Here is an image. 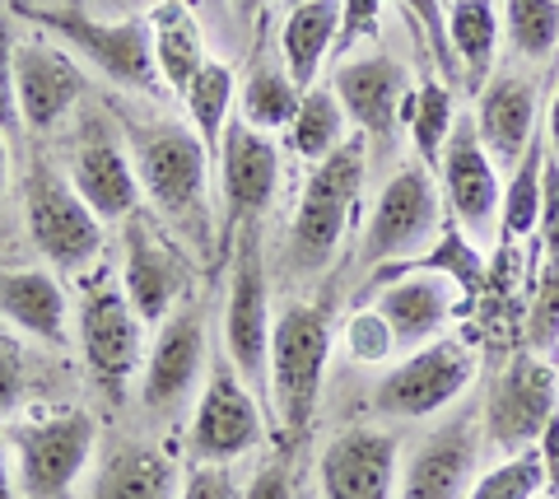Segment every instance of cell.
Here are the masks:
<instances>
[{"label": "cell", "mask_w": 559, "mask_h": 499, "mask_svg": "<svg viewBox=\"0 0 559 499\" xmlns=\"http://www.w3.org/2000/svg\"><path fill=\"white\" fill-rule=\"evenodd\" d=\"M121 141L131 145L140 192L150 197L154 219L187 243L210 248V164L215 154L191 122L173 117H121Z\"/></svg>", "instance_id": "6da1fadb"}, {"label": "cell", "mask_w": 559, "mask_h": 499, "mask_svg": "<svg viewBox=\"0 0 559 499\" xmlns=\"http://www.w3.org/2000/svg\"><path fill=\"white\" fill-rule=\"evenodd\" d=\"M364 168H369V141L349 135L331 159H322L308 174L304 197L289 219V257L304 275H318L322 266H331V257L341 252L349 219L359 211Z\"/></svg>", "instance_id": "7a4b0ae2"}, {"label": "cell", "mask_w": 559, "mask_h": 499, "mask_svg": "<svg viewBox=\"0 0 559 499\" xmlns=\"http://www.w3.org/2000/svg\"><path fill=\"white\" fill-rule=\"evenodd\" d=\"M326 359H331L326 308L304 299L280 308L271 332V416L285 425L289 439L308 435L312 416H318Z\"/></svg>", "instance_id": "3957f363"}, {"label": "cell", "mask_w": 559, "mask_h": 499, "mask_svg": "<svg viewBox=\"0 0 559 499\" xmlns=\"http://www.w3.org/2000/svg\"><path fill=\"white\" fill-rule=\"evenodd\" d=\"M28 20L43 33H51L66 51H80L84 61L98 66L121 90L145 94V98L168 94L159 61H154L150 20H140V14L103 20V14H84V10H28Z\"/></svg>", "instance_id": "277c9868"}, {"label": "cell", "mask_w": 559, "mask_h": 499, "mask_svg": "<svg viewBox=\"0 0 559 499\" xmlns=\"http://www.w3.org/2000/svg\"><path fill=\"white\" fill-rule=\"evenodd\" d=\"M234 243V266H229V295H224V355L238 369L261 406L271 411V285H266V262H261V234L257 225H242Z\"/></svg>", "instance_id": "5b68a950"}, {"label": "cell", "mask_w": 559, "mask_h": 499, "mask_svg": "<svg viewBox=\"0 0 559 499\" xmlns=\"http://www.w3.org/2000/svg\"><path fill=\"white\" fill-rule=\"evenodd\" d=\"M75 341L84 355V369L98 383L108 402L127 397L131 373L145 365V322L131 308L121 281H84L75 304Z\"/></svg>", "instance_id": "8992f818"}, {"label": "cell", "mask_w": 559, "mask_h": 499, "mask_svg": "<svg viewBox=\"0 0 559 499\" xmlns=\"http://www.w3.org/2000/svg\"><path fill=\"white\" fill-rule=\"evenodd\" d=\"M98 425L90 411H47L33 420H14L10 429V453L14 476H20L24 499H66L80 486L84 467H90Z\"/></svg>", "instance_id": "52a82bcc"}, {"label": "cell", "mask_w": 559, "mask_h": 499, "mask_svg": "<svg viewBox=\"0 0 559 499\" xmlns=\"http://www.w3.org/2000/svg\"><path fill=\"white\" fill-rule=\"evenodd\" d=\"M471 383H476V351L452 336H439L378 378L373 411L388 420H429L457 406Z\"/></svg>", "instance_id": "ba28073f"}, {"label": "cell", "mask_w": 559, "mask_h": 499, "mask_svg": "<svg viewBox=\"0 0 559 499\" xmlns=\"http://www.w3.org/2000/svg\"><path fill=\"white\" fill-rule=\"evenodd\" d=\"M555 411H559V369L532 351L513 355V365L499 373V383L480 402L485 449L499 458L532 453Z\"/></svg>", "instance_id": "9c48e42d"}, {"label": "cell", "mask_w": 559, "mask_h": 499, "mask_svg": "<svg viewBox=\"0 0 559 499\" xmlns=\"http://www.w3.org/2000/svg\"><path fill=\"white\" fill-rule=\"evenodd\" d=\"M261 435H266V406L257 392L242 383L238 369L229 365V355L210 359L205 388L197 397V416H191L187 453L201 467H224L242 453H252Z\"/></svg>", "instance_id": "30bf717a"}, {"label": "cell", "mask_w": 559, "mask_h": 499, "mask_svg": "<svg viewBox=\"0 0 559 499\" xmlns=\"http://www.w3.org/2000/svg\"><path fill=\"white\" fill-rule=\"evenodd\" d=\"M439 187H433L429 168H401L382 182V192L369 211V225H364V243H359V266H392V262H411L419 248L439 243Z\"/></svg>", "instance_id": "8fae6325"}, {"label": "cell", "mask_w": 559, "mask_h": 499, "mask_svg": "<svg viewBox=\"0 0 559 499\" xmlns=\"http://www.w3.org/2000/svg\"><path fill=\"white\" fill-rule=\"evenodd\" d=\"M331 90H336L345 117L359 127L364 141L392 150L396 131L411 122V103L419 84H411V71L401 57L373 51V57H345L331 75Z\"/></svg>", "instance_id": "7c38bea8"}, {"label": "cell", "mask_w": 559, "mask_h": 499, "mask_svg": "<svg viewBox=\"0 0 559 499\" xmlns=\"http://www.w3.org/2000/svg\"><path fill=\"white\" fill-rule=\"evenodd\" d=\"M24 215L33 243L57 271L90 266L103 248V219L80 201L70 178L51 174L43 164L24 178Z\"/></svg>", "instance_id": "4fadbf2b"}, {"label": "cell", "mask_w": 559, "mask_h": 499, "mask_svg": "<svg viewBox=\"0 0 559 499\" xmlns=\"http://www.w3.org/2000/svg\"><path fill=\"white\" fill-rule=\"evenodd\" d=\"M485 453L480 406H457L452 416L419 439L401 462L396 499H466L476 486V462Z\"/></svg>", "instance_id": "5bb4252c"}, {"label": "cell", "mask_w": 559, "mask_h": 499, "mask_svg": "<svg viewBox=\"0 0 559 499\" xmlns=\"http://www.w3.org/2000/svg\"><path fill=\"white\" fill-rule=\"evenodd\" d=\"M210 322L197 299L178 304L159 322V336L145 355V373H140V402L154 416H173L191 392L201 388V373H210Z\"/></svg>", "instance_id": "9a60e30c"}, {"label": "cell", "mask_w": 559, "mask_h": 499, "mask_svg": "<svg viewBox=\"0 0 559 499\" xmlns=\"http://www.w3.org/2000/svg\"><path fill=\"white\" fill-rule=\"evenodd\" d=\"M439 182H443V201L452 219L466 229V238L476 248L495 243L499 238V211H503V192H499V174L489 150L480 145V131L471 117H457L443 159H439Z\"/></svg>", "instance_id": "2e32d148"}, {"label": "cell", "mask_w": 559, "mask_h": 499, "mask_svg": "<svg viewBox=\"0 0 559 499\" xmlns=\"http://www.w3.org/2000/svg\"><path fill=\"white\" fill-rule=\"evenodd\" d=\"M66 178L98 219H131L140 211V197H145L131 164V150L121 145V127L103 122V117H90L84 131L75 135Z\"/></svg>", "instance_id": "e0dca14e"}, {"label": "cell", "mask_w": 559, "mask_h": 499, "mask_svg": "<svg viewBox=\"0 0 559 499\" xmlns=\"http://www.w3.org/2000/svg\"><path fill=\"white\" fill-rule=\"evenodd\" d=\"M121 289L145 326H159L187 295V262L178 243L159 229V219L131 215L121 238Z\"/></svg>", "instance_id": "ac0fdd59"}, {"label": "cell", "mask_w": 559, "mask_h": 499, "mask_svg": "<svg viewBox=\"0 0 559 499\" xmlns=\"http://www.w3.org/2000/svg\"><path fill=\"white\" fill-rule=\"evenodd\" d=\"M322 499H396L401 486V443L388 429L345 425L326 439L318 458Z\"/></svg>", "instance_id": "d6986e66"}, {"label": "cell", "mask_w": 559, "mask_h": 499, "mask_svg": "<svg viewBox=\"0 0 559 499\" xmlns=\"http://www.w3.org/2000/svg\"><path fill=\"white\" fill-rule=\"evenodd\" d=\"M215 164H219V192H224V225H229V238H234L242 225H257L271 211L275 187H280V150L266 131L248 127L234 112V122L224 127Z\"/></svg>", "instance_id": "ffe728a7"}, {"label": "cell", "mask_w": 559, "mask_h": 499, "mask_svg": "<svg viewBox=\"0 0 559 499\" xmlns=\"http://www.w3.org/2000/svg\"><path fill=\"white\" fill-rule=\"evenodd\" d=\"M14 94H20V117L28 131H57L84 98V75L70 51L43 33L14 47Z\"/></svg>", "instance_id": "44dd1931"}, {"label": "cell", "mask_w": 559, "mask_h": 499, "mask_svg": "<svg viewBox=\"0 0 559 499\" xmlns=\"http://www.w3.org/2000/svg\"><path fill=\"white\" fill-rule=\"evenodd\" d=\"M457 304H466L462 285L443 271H429V275H411V281L388 285L378 295L373 313L388 322L396 351H419L429 341H439L448 318L457 313Z\"/></svg>", "instance_id": "7402d4cb"}, {"label": "cell", "mask_w": 559, "mask_h": 499, "mask_svg": "<svg viewBox=\"0 0 559 499\" xmlns=\"http://www.w3.org/2000/svg\"><path fill=\"white\" fill-rule=\"evenodd\" d=\"M471 122H476L489 159L513 168L536 141V84L527 75H513V71L489 75V84L476 98V117H471Z\"/></svg>", "instance_id": "603a6c76"}, {"label": "cell", "mask_w": 559, "mask_h": 499, "mask_svg": "<svg viewBox=\"0 0 559 499\" xmlns=\"http://www.w3.org/2000/svg\"><path fill=\"white\" fill-rule=\"evenodd\" d=\"M182 472L164 449L140 439H117L103 449L84 486V499H182Z\"/></svg>", "instance_id": "cb8c5ba5"}, {"label": "cell", "mask_w": 559, "mask_h": 499, "mask_svg": "<svg viewBox=\"0 0 559 499\" xmlns=\"http://www.w3.org/2000/svg\"><path fill=\"white\" fill-rule=\"evenodd\" d=\"M70 308L66 289L57 285V275L43 266H20V271H0V322H10L14 332H24L47 346H61L70 336Z\"/></svg>", "instance_id": "d4e9b609"}, {"label": "cell", "mask_w": 559, "mask_h": 499, "mask_svg": "<svg viewBox=\"0 0 559 499\" xmlns=\"http://www.w3.org/2000/svg\"><path fill=\"white\" fill-rule=\"evenodd\" d=\"M150 38H154V61H159L164 90L187 94V84L205 71L210 47H205V24L191 14L182 0H159L150 10Z\"/></svg>", "instance_id": "484cf974"}, {"label": "cell", "mask_w": 559, "mask_h": 499, "mask_svg": "<svg viewBox=\"0 0 559 499\" xmlns=\"http://www.w3.org/2000/svg\"><path fill=\"white\" fill-rule=\"evenodd\" d=\"M341 43V0H304V5L285 10V28H280V57H285L289 75L299 90L318 84V71Z\"/></svg>", "instance_id": "4316f807"}, {"label": "cell", "mask_w": 559, "mask_h": 499, "mask_svg": "<svg viewBox=\"0 0 559 499\" xmlns=\"http://www.w3.org/2000/svg\"><path fill=\"white\" fill-rule=\"evenodd\" d=\"M308 90H299V80L289 75V66L285 57H271L266 47L257 51V61H252V71L248 80H242V90H238V117L248 127L257 131H289L294 122V112H299V103H304Z\"/></svg>", "instance_id": "83f0119b"}, {"label": "cell", "mask_w": 559, "mask_h": 499, "mask_svg": "<svg viewBox=\"0 0 559 499\" xmlns=\"http://www.w3.org/2000/svg\"><path fill=\"white\" fill-rule=\"evenodd\" d=\"M448 47H452V57H457L462 84L471 94H480L489 75H495V57H499L495 0H452L448 5Z\"/></svg>", "instance_id": "f1b7e54d"}, {"label": "cell", "mask_w": 559, "mask_h": 499, "mask_svg": "<svg viewBox=\"0 0 559 499\" xmlns=\"http://www.w3.org/2000/svg\"><path fill=\"white\" fill-rule=\"evenodd\" d=\"M349 141V117L341 108V98L331 84H312V90L304 94L299 112H294L289 122V145L299 159H308L312 168H318L322 159H331L341 145Z\"/></svg>", "instance_id": "f546056e"}, {"label": "cell", "mask_w": 559, "mask_h": 499, "mask_svg": "<svg viewBox=\"0 0 559 499\" xmlns=\"http://www.w3.org/2000/svg\"><path fill=\"white\" fill-rule=\"evenodd\" d=\"M234 98H238V84H234V71L224 61L210 57L205 61V71L187 84V122L191 131L205 141L210 154H219V141H224V127L234 122Z\"/></svg>", "instance_id": "4dcf8cb0"}, {"label": "cell", "mask_w": 559, "mask_h": 499, "mask_svg": "<svg viewBox=\"0 0 559 499\" xmlns=\"http://www.w3.org/2000/svg\"><path fill=\"white\" fill-rule=\"evenodd\" d=\"M540 182H546V141H532L503 187V211H499V238H527L540 229Z\"/></svg>", "instance_id": "1f68e13d"}, {"label": "cell", "mask_w": 559, "mask_h": 499, "mask_svg": "<svg viewBox=\"0 0 559 499\" xmlns=\"http://www.w3.org/2000/svg\"><path fill=\"white\" fill-rule=\"evenodd\" d=\"M503 28L522 61H546L559 47V0H503Z\"/></svg>", "instance_id": "d6a6232c"}, {"label": "cell", "mask_w": 559, "mask_h": 499, "mask_svg": "<svg viewBox=\"0 0 559 499\" xmlns=\"http://www.w3.org/2000/svg\"><path fill=\"white\" fill-rule=\"evenodd\" d=\"M452 127H457V112H452V90H448L443 80L419 84L415 103H411V122H406L411 141H415V150H419V159H425V164H439Z\"/></svg>", "instance_id": "836d02e7"}, {"label": "cell", "mask_w": 559, "mask_h": 499, "mask_svg": "<svg viewBox=\"0 0 559 499\" xmlns=\"http://www.w3.org/2000/svg\"><path fill=\"white\" fill-rule=\"evenodd\" d=\"M540 486H546V472H540V453L532 449V453L503 458L489 472H480L466 499H536Z\"/></svg>", "instance_id": "e575fe53"}, {"label": "cell", "mask_w": 559, "mask_h": 499, "mask_svg": "<svg viewBox=\"0 0 559 499\" xmlns=\"http://www.w3.org/2000/svg\"><path fill=\"white\" fill-rule=\"evenodd\" d=\"M396 5L419 24V33H425V47H429L433 66H439L443 84H457L462 71H457V57H452V47H448V10H443V0H396Z\"/></svg>", "instance_id": "d590c367"}, {"label": "cell", "mask_w": 559, "mask_h": 499, "mask_svg": "<svg viewBox=\"0 0 559 499\" xmlns=\"http://www.w3.org/2000/svg\"><path fill=\"white\" fill-rule=\"evenodd\" d=\"M540 252L546 271H559V164L546 150V182H540Z\"/></svg>", "instance_id": "8d00e7d4"}, {"label": "cell", "mask_w": 559, "mask_h": 499, "mask_svg": "<svg viewBox=\"0 0 559 499\" xmlns=\"http://www.w3.org/2000/svg\"><path fill=\"white\" fill-rule=\"evenodd\" d=\"M14 28L10 20H0V131L14 135L20 131V94H14Z\"/></svg>", "instance_id": "74e56055"}, {"label": "cell", "mask_w": 559, "mask_h": 499, "mask_svg": "<svg viewBox=\"0 0 559 499\" xmlns=\"http://www.w3.org/2000/svg\"><path fill=\"white\" fill-rule=\"evenodd\" d=\"M527 341H532L536 351L540 346H555V341H559V271L540 275V295H536V308H532Z\"/></svg>", "instance_id": "f35d334b"}, {"label": "cell", "mask_w": 559, "mask_h": 499, "mask_svg": "<svg viewBox=\"0 0 559 499\" xmlns=\"http://www.w3.org/2000/svg\"><path fill=\"white\" fill-rule=\"evenodd\" d=\"M382 28V0H341V43L336 51H355V43Z\"/></svg>", "instance_id": "ab89813d"}, {"label": "cell", "mask_w": 559, "mask_h": 499, "mask_svg": "<svg viewBox=\"0 0 559 499\" xmlns=\"http://www.w3.org/2000/svg\"><path fill=\"white\" fill-rule=\"evenodd\" d=\"M24 397V351L20 341L0 332V416H10Z\"/></svg>", "instance_id": "60d3db41"}, {"label": "cell", "mask_w": 559, "mask_h": 499, "mask_svg": "<svg viewBox=\"0 0 559 499\" xmlns=\"http://www.w3.org/2000/svg\"><path fill=\"white\" fill-rule=\"evenodd\" d=\"M349 346H355L359 359H382V355H392V332H388V322H382L373 308H369V313H359L355 322H349Z\"/></svg>", "instance_id": "b9f144b4"}, {"label": "cell", "mask_w": 559, "mask_h": 499, "mask_svg": "<svg viewBox=\"0 0 559 499\" xmlns=\"http://www.w3.org/2000/svg\"><path fill=\"white\" fill-rule=\"evenodd\" d=\"M182 499H238V490H234V476L224 467H201V462H191V472L182 480Z\"/></svg>", "instance_id": "7bdbcfd3"}, {"label": "cell", "mask_w": 559, "mask_h": 499, "mask_svg": "<svg viewBox=\"0 0 559 499\" xmlns=\"http://www.w3.org/2000/svg\"><path fill=\"white\" fill-rule=\"evenodd\" d=\"M182 5L197 14V20L205 24V33H215L219 43H238V24H234L229 0H182Z\"/></svg>", "instance_id": "ee69618b"}, {"label": "cell", "mask_w": 559, "mask_h": 499, "mask_svg": "<svg viewBox=\"0 0 559 499\" xmlns=\"http://www.w3.org/2000/svg\"><path fill=\"white\" fill-rule=\"evenodd\" d=\"M242 499H294V480H289V467L285 462H271V467H261L248 490H242Z\"/></svg>", "instance_id": "f6af8a7d"}, {"label": "cell", "mask_w": 559, "mask_h": 499, "mask_svg": "<svg viewBox=\"0 0 559 499\" xmlns=\"http://www.w3.org/2000/svg\"><path fill=\"white\" fill-rule=\"evenodd\" d=\"M536 453H540V472H546V490H550V499H559V411L550 416Z\"/></svg>", "instance_id": "bcb514c9"}, {"label": "cell", "mask_w": 559, "mask_h": 499, "mask_svg": "<svg viewBox=\"0 0 559 499\" xmlns=\"http://www.w3.org/2000/svg\"><path fill=\"white\" fill-rule=\"evenodd\" d=\"M271 0H229V10H234V24H238V33L248 28V24H257L261 20V10H266Z\"/></svg>", "instance_id": "7dc6e473"}, {"label": "cell", "mask_w": 559, "mask_h": 499, "mask_svg": "<svg viewBox=\"0 0 559 499\" xmlns=\"http://www.w3.org/2000/svg\"><path fill=\"white\" fill-rule=\"evenodd\" d=\"M546 150H550V159L559 164V84L550 94V108H546Z\"/></svg>", "instance_id": "c3c4849f"}, {"label": "cell", "mask_w": 559, "mask_h": 499, "mask_svg": "<svg viewBox=\"0 0 559 499\" xmlns=\"http://www.w3.org/2000/svg\"><path fill=\"white\" fill-rule=\"evenodd\" d=\"M0 499H14V472H10L5 449H0Z\"/></svg>", "instance_id": "681fc988"}, {"label": "cell", "mask_w": 559, "mask_h": 499, "mask_svg": "<svg viewBox=\"0 0 559 499\" xmlns=\"http://www.w3.org/2000/svg\"><path fill=\"white\" fill-rule=\"evenodd\" d=\"M5 187H10V154H5V131H0V201H5Z\"/></svg>", "instance_id": "f907efd6"}, {"label": "cell", "mask_w": 559, "mask_h": 499, "mask_svg": "<svg viewBox=\"0 0 559 499\" xmlns=\"http://www.w3.org/2000/svg\"><path fill=\"white\" fill-rule=\"evenodd\" d=\"M98 5H108V10H131V5H140V0H98Z\"/></svg>", "instance_id": "816d5d0a"}, {"label": "cell", "mask_w": 559, "mask_h": 499, "mask_svg": "<svg viewBox=\"0 0 559 499\" xmlns=\"http://www.w3.org/2000/svg\"><path fill=\"white\" fill-rule=\"evenodd\" d=\"M294 5H304V0H285V10H294Z\"/></svg>", "instance_id": "f5cc1de1"}]
</instances>
